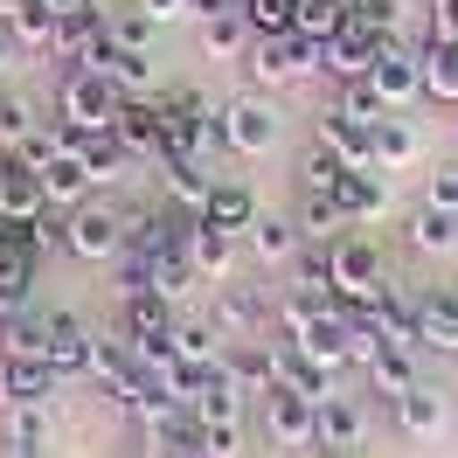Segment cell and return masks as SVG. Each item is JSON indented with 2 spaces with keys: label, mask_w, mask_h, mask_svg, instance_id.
<instances>
[{
  "label": "cell",
  "mask_w": 458,
  "mask_h": 458,
  "mask_svg": "<svg viewBox=\"0 0 458 458\" xmlns=\"http://www.w3.org/2000/svg\"><path fill=\"white\" fill-rule=\"evenodd\" d=\"M70 153L90 167V181H98V188L125 181V167H132V153H125V140H118L112 125H105V132H77V125H70Z\"/></svg>",
  "instance_id": "28"
},
{
  "label": "cell",
  "mask_w": 458,
  "mask_h": 458,
  "mask_svg": "<svg viewBox=\"0 0 458 458\" xmlns=\"http://www.w3.org/2000/svg\"><path fill=\"white\" fill-rule=\"evenodd\" d=\"M208 458H243V445H250V430L243 424H201V437H195Z\"/></svg>",
  "instance_id": "52"
},
{
  "label": "cell",
  "mask_w": 458,
  "mask_h": 458,
  "mask_svg": "<svg viewBox=\"0 0 458 458\" xmlns=\"http://www.w3.org/2000/svg\"><path fill=\"white\" fill-rule=\"evenodd\" d=\"M140 264H146V292H160L167 306H181V299L201 285V271L188 264V250H167V258H140Z\"/></svg>",
  "instance_id": "41"
},
{
  "label": "cell",
  "mask_w": 458,
  "mask_h": 458,
  "mask_svg": "<svg viewBox=\"0 0 458 458\" xmlns=\"http://www.w3.org/2000/svg\"><path fill=\"white\" fill-rule=\"evenodd\" d=\"M90 341H98V327L84 313H70V306H49V369L70 382V375H90Z\"/></svg>",
  "instance_id": "14"
},
{
  "label": "cell",
  "mask_w": 458,
  "mask_h": 458,
  "mask_svg": "<svg viewBox=\"0 0 458 458\" xmlns=\"http://www.w3.org/2000/svg\"><path fill=\"white\" fill-rule=\"evenodd\" d=\"M118 105H125V90H118L105 70H90V63L63 70V84H56V118H63V125H77V132H105V125L118 118Z\"/></svg>",
  "instance_id": "5"
},
{
  "label": "cell",
  "mask_w": 458,
  "mask_h": 458,
  "mask_svg": "<svg viewBox=\"0 0 458 458\" xmlns=\"http://www.w3.org/2000/svg\"><path fill=\"white\" fill-rule=\"evenodd\" d=\"M243 410H250V389L216 361L208 382H201V396H195V424H243Z\"/></svg>",
  "instance_id": "31"
},
{
  "label": "cell",
  "mask_w": 458,
  "mask_h": 458,
  "mask_svg": "<svg viewBox=\"0 0 458 458\" xmlns=\"http://www.w3.org/2000/svg\"><path fill=\"white\" fill-rule=\"evenodd\" d=\"M382 292H389V271H382V243L347 229L341 243H334V299H341L347 313H369Z\"/></svg>",
  "instance_id": "3"
},
{
  "label": "cell",
  "mask_w": 458,
  "mask_h": 458,
  "mask_svg": "<svg viewBox=\"0 0 458 458\" xmlns=\"http://www.w3.org/2000/svg\"><path fill=\"white\" fill-rule=\"evenodd\" d=\"M105 14H112V42H125V49H153V21H146L140 7H105Z\"/></svg>",
  "instance_id": "51"
},
{
  "label": "cell",
  "mask_w": 458,
  "mask_h": 458,
  "mask_svg": "<svg viewBox=\"0 0 458 458\" xmlns=\"http://www.w3.org/2000/svg\"><path fill=\"white\" fill-rule=\"evenodd\" d=\"M313 146H327L347 174L375 167V132H369V125H354V118H341L334 105H327V112H313Z\"/></svg>",
  "instance_id": "17"
},
{
  "label": "cell",
  "mask_w": 458,
  "mask_h": 458,
  "mask_svg": "<svg viewBox=\"0 0 458 458\" xmlns=\"http://www.w3.org/2000/svg\"><path fill=\"white\" fill-rule=\"evenodd\" d=\"M42 195H49V208H77V201L98 195V181H90V167L77 153H63V160H49V174H42Z\"/></svg>",
  "instance_id": "39"
},
{
  "label": "cell",
  "mask_w": 458,
  "mask_h": 458,
  "mask_svg": "<svg viewBox=\"0 0 458 458\" xmlns=\"http://www.w3.org/2000/svg\"><path fill=\"white\" fill-rule=\"evenodd\" d=\"M341 160H334V153H327V146H313V153H306V160H299V195H334V188H341Z\"/></svg>",
  "instance_id": "49"
},
{
  "label": "cell",
  "mask_w": 458,
  "mask_h": 458,
  "mask_svg": "<svg viewBox=\"0 0 458 458\" xmlns=\"http://www.w3.org/2000/svg\"><path fill=\"white\" fill-rule=\"evenodd\" d=\"M278 140H285V118H278V105H271L264 90H243V98L223 105V153H236V160H271Z\"/></svg>",
  "instance_id": "2"
},
{
  "label": "cell",
  "mask_w": 458,
  "mask_h": 458,
  "mask_svg": "<svg viewBox=\"0 0 458 458\" xmlns=\"http://www.w3.org/2000/svg\"><path fill=\"white\" fill-rule=\"evenodd\" d=\"M42 208H49V195H42V174H29L14 153H0V223H7V229H29Z\"/></svg>",
  "instance_id": "21"
},
{
  "label": "cell",
  "mask_w": 458,
  "mask_h": 458,
  "mask_svg": "<svg viewBox=\"0 0 458 458\" xmlns=\"http://www.w3.org/2000/svg\"><path fill=\"white\" fill-rule=\"evenodd\" d=\"M112 132L125 140L132 160H153V167H167L174 146H167V112H160V98H125L112 118Z\"/></svg>",
  "instance_id": "9"
},
{
  "label": "cell",
  "mask_w": 458,
  "mask_h": 458,
  "mask_svg": "<svg viewBox=\"0 0 458 458\" xmlns=\"http://www.w3.org/2000/svg\"><path fill=\"white\" fill-rule=\"evenodd\" d=\"M299 243H306L299 223H292V216H271V208H258V223L243 229V258L264 264V271H285V264L299 258Z\"/></svg>",
  "instance_id": "20"
},
{
  "label": "cell",
  "mask_w": 458,
  "mask_h": 458,
  "mask_svg": "<svg viewBox=\"0 0 458 458\" xmlns=\"http://www.w3.org/2000/svg\"><path fill=\"white\" fill-rule=\"evenodd\" d=\"M132 341H153V334H174V306L160 299V292H132L125 299V319H118Z\"/></svg>",
  "instance_id": "44"
},
{
  "label": "cell",
  "mask_w": 458,
  "mask_h": 458,
  "mask_svg": "<svg viewBox=\"0 0 458 458\" xmlns=\"http://www.w3.org/2000/svg\"><path fill=\"white\" fill-rule=\"evenodd\" d=\"M369 84L382 90V105H389V112H410V105H424V63H417V49H410L403 35H389V42H382V56H375Z\"/></svg>",
  "instance_id": "8"
},
{
  "label": "cell",
  "mask_w": 458,
  "mask_h": 458,
  "mask_svg": "<svg viewBox=\"0 0 458 458\" xmlns=\"http://www.w3.org/2000/svg\"><path fill=\"white\" fill-rule=\"evenodd\" d=\"M361 375H369V389H375L382 403H403L410 389H417V382H424V347H396V341H382V347L369 354V369H361Z\"/></svg>",
  "instance_id": "15"
},
{
  "label": "cell",
  "mask_w": 458,
  "mask_h": 458,
  "mask_svg": "<svg viewBox=\"0 0 458 458\" xmlns=\"http://www.w3.org/2000/svg\"><path fill=\"white\" fill-rule=\"evenodd\" d=\"M216 334H223V341H264V334H271V299H264L258 285H236V278H229V285H216Z\"/></svg>",
  "instance_id": "11"
},
{
  "label": "cell",
  "mask_w": 458,
  "mask_h": 458,
  "mask_svg": "<svg viewBox=\"0 0 458 458\" xmlns=\"http://www.w3.org/2000/svg\"><path fill=\"white\" fill-rule=\"evenodd\" d=\"M250 42H258V35L243 29V14L201 21V56H208V63H243V56H250Z\"/></svg>",
  "instance_id": "42"
},
{
  "label": "cell",
  "mask_w": 458,
  "mask_h": 458,
  "mask_svg": "<svg viewBox=\"0 0 458 458\" xmlns=\"http://www.w3.org/2000/svg\"><path fill=\"white\" fill-rule=\"evenodd\" d=\"M430 42H458V0H430Z\"/></svg>",
  "instance_id": "54"
},
{
  "label": "cell",
  "mask_w": 458,
  "mask_h": 458,
  "mask_svg": "<svg viewBox=\"0 0 458 458\" xmlns=\"http://www.w3.org/2000/svg\"><path fill=\"white\" fill-rule=\"evenodd\" d=\"M14 63H21V42H14V29L0 21V70H14Z\"/></svg>",
  "instance_id": "57"
},
{
  "label": "cell",
  "mask_w": 458,
  "mask_h": 458,
  "mask_svg": "<svg viewBox=\"0 0 458 458\" xmlns=\"http://www.w3.org/2000/svg\"><path fill=\"white\" fill-rule=\"evenodd\" d=\"M174 458H208V452H201V445H188V452H174Z\"/></svg>",
  "instance_id": "58"
},
{
  "label": "cell",
  "mask_w": 458,
  "mask_h": 458,
  "mask_svg": "<svg viewBox=\"0 0 458 458\" xmlns=\"http://www.w3.org/2000/svg\"><path fill=\"white\" fill-rule=\"evenodd\" d=\"M361 445H369V410L334 389L319 403V452H361Z\"/></svg>",
  "instance_id": "27"
},
{
  "label": "cell",
  "mask_w": 458,
  "mask_h": 458,
  "mask_svg": "<svg viewBox=\"0 0 458 458\" xmlns=\"http://www.w3.org/2000/svg\"><path fill=\"white\" fill-rule=\"evenodd\" d=\"M424 153H430V140H424V125H417L410 112H389L382 125H375V167H382V174L424 167Z\"/></svg>",
  "instance_id": "19"
},
{
  "label": "cell",
  "mask_w": 458,
  "mask_h": 458,
  "mask_svg": "<svg viewBox=\"0 0 458 458\" xmlns=\"http://www.w3.org/2000/svg\"><path fill=\"white\" fill-rule=\"evenodd\" d=\"M417 63H424V98L430 105H458V42H430L424 35Z\"/></svg>",
  "instance_id": "38"
},
{
  "label": "cell",
  "mask_w": 458,
  "mask_h": 458,
  "mask_svg": "<svg viewBox=\"0 0 458 458\" xmlns=\"http://www.w3.org/2000/svg\"><path fill=\"white\" fill-rule=\"evenodd\" d=\"M424 201L458 216V160H452V167H437V174H424Z\"/></svg>",
  "instance_id": "53"
},
{
  "label": "cell",
  "mask_w": 458,
  "mask_h": 458,
  "mask_svg": "<svg viewBox=\"0 0 458 458\" xmlns=\"http://www.w3.org/2000/svg\"><path fill=\"white\" fill-rule=\"evenodd\" d=\"M375 56H382V35L361 29V21H347L341 35L319 42V77H334V84H361V77L375 70Z\"/></svg>",
  "instance_id": "12"
},
{
  "label": "cell",
  "mask_w": 458,
  "mask_h": 458,
  "mask_svg": "<svg viewBox=\"0 0 458 458\" xmlns=\"http://www.w3.org/2000/svg\"><path fill=\"white\" fill-rule=\"evenodd\" d=\"M403 14H410V0H347V21L375 29L382 42H389V35H403Z\"/></svg>",
  "instance_id": "48"
},
{
  "label": "cell",
  "mask_w": 458,
  "mask_h": 458,
  "mask_svg": "<svg viewBox=\"0 0 458 458\" xmlns=\"http://www.w3.org/2000/svg\"><path fill=\"white\" fill-rule=\"evenodd\" d=\"M181 250H188V264L201 271V285H229V278H236V264H243V236L223 229V223H208V216H195Z\"/></svg>",
  "instance_id": "10"
},
{
  "label": "cell",
  "mask_w": 458,
  "mask_h": 458,
  "mask_svg": "<svg viewBox=\"0 0 458 458\" xmlns=\"http://www.w3.org/2000/svg\"><path fill=\"white\" fill-rule=\"evenodd\" d=\"M264 445L271 452H319V403L306 389H264Z\"/></svg>",
  "instance_id": "7"
},
{
  "label": "cell",
  "mask_w": 458,
  "mask_h": 458,
  "mask_svg": "<svg viewBox=\"0 0 458 458\" xmlns=\"http://www.w3.org/2000/svg\"><path fill=\"white\" fill-rule=\"evenodd\" d=\"M201 216H208V223H223V229H236V236H243V229L258 223V195H250L243 181H216V195H208V208H201Z\"/></svg>",
  "instance_id": "43"
},
{
  "label": "cell",
  "mask_w": 458,
  "mask_h": 458,
  "mask_svg": "<svg viewBox=\"0 0 458 458\" xmlns=\"http://www.w3.org/2000/svg\"><path fill=\"white\" fill-rule=\"evenodd\" d=\"M63 7H105V0H63Z\"/></svg>",
  "instance_id": "60"
},
{
  "label": "cell",
  "mask_w": 458,
  "mask_h": 458,
  "mask_svg": "<svg viewBox=\"0 0 458 458\" xmlns=\"http://www.w3.org/2000/svg\"><path fill=\"white\" fill-rule=\"evenodd\" d=\"M285 292H319V299H334V243H299V258L285 264Z\"/></svg>",
  "instance_id": "40"
},
{
  "label": "cell",
  "mask_w": 458,
  "mask_h": 458,
  "mask_svg": "<svg viewBox=\"0 0 458 458\" xmlns=\"http://www.w3.org/2000/svg\"><path fill=\"white\" fill-rule=\"evenodd\" d=\"M49 445H56V410H29V403L0 410V452L7 458H49Z\"/></svg>",
  "instance_id": "16"
},
{
  "label": "cell",
  "mask_w": 458,
  "mask_h": 458,
  "mask_svg": "<svg viewBox=\"0 0 458 458\" xmlns=\"http://www.w3.org/2000/svg\"><path fill=\"white\" fill-rule=\"evenodd\" d=\"M0 396L7 403H29V410H56L63 396V375L35 354V361H0Z\"/></svg>",
  "instance_id": "22"
},
{
  "label": "cell",
  "mask_w": 458,
  "mask_h": 458,
  "mask_svg": "<svg viewBox=\"0 0 458 458\" xmlns=\"http://www.w3.org/2000/svg\"><path fill=\"white\" fill-rule=\"evenodd\" d=\"M167 347H174V361H188V369H216L229 341L216 334V319H174Z\"/></svg>",
  "instance_id": "36"
},
{
  "label": "cell",
  "mask_w": 458,
  "mask_h": 458,
  "mask_svg": "<svg viewBox=\"0 0 458 458\" xmlns=\"http://www.w3.org/2000/svg\"><path fill=\"white\" fill-rule=\"evenodd\" d=\"M160 112H167L174 160H216L223 153V112L201 90H160Z\"/></svg>",
  "instance_id": "1"
},
{
  "label": "cell",
  "mask_w": 458,
  "mask_h": 458,
  "mask_svg": "<svg viewBox=\"0 0 458 458\" xmlns=\"http://www.w3.org/2000/svg\"><path fill=\"white\" fill-rule=\"evenodd\" d=\"M417 341L437 354H458V285L417 292Z\"/></svg>",
  "instance_id": "25"
},
{
  "label": "cell",
  "mask_w": 458,
  "mask_h": 458,
  "mask_svg": "<svg viewBox=\"0 0 458 458\" xmlns=\"http://www.w3.org/2000/svg\"><path fill=\"white\" fill-rule=\"evenodd\" d=\"M35 250L29 229H7L0 223V313H21L29 306V285H35Z\"/></svg>",
  "instance_id": "18"
},
{
  "label": "cell",
  "mask_w": 458,
  "mask_h": 458,
  "mask_svg": "<svg viewBox=\"0 0 458 458\" xmlns=\"http://www.w3.org/2000/svg\"><path fill=\"white\" fill-rule=\"evenodd\" d=\"M208 195H216L208 160H167V167H160V201H174V208L201 216V208H208Z\"/></svg>",
  "instance_id": "32"
},
{
  "label": "cell",
  "mask_w": 458,
  "mask_h": 458,
  "mask_svg": "<svg viewBox=\"0 0 458 458\" xmlns=\"http://www.w3.org/2000/svg\"><path fill=\"white\" fill-rule=\"evenodd\" d=\"M403 243H410L417 258H452V250H458V216H452V208L417 201V208H410V223H403Z\"/></svg>",
  "instance_id": "30"
},
{
  "label": "cell",
  "mask_w": 458,
  "mask_h": 458,
  "mask_svg": "<svg viewBox=\"0 0 458 458\" xmlns=\"http://www.w3.org/2000/svg\"><path fill=\"white\" fill-rule=\"evenodd\" d=\"M35 125H42V105H35L29 90H0V153H14Z\"/></svg>",
  "instance_id": "46"
},
{
  "label": "cell",
  "mask_w": 458,
  "mask_h": 458,
  "mask_svg": "<svg viewBox=\"0 0 458 458\" xmlns=\"http://www.w3.org/2000/svg\"><path fill=\"white\" fill-rule=\"evenodd\" d=\"M0 21L14 29L21 56H49V49H56V29H63V7L56 0H14V7H0Z\"/></svg>",
  "instance_id": "23"
},
{
  "label": "cell",
  "mask_w": 458,
  "mask_h": 458,
  "mask_svg": "<svg viewBox=\"0 0 458 458\" xmlns=\"http://www.w3.org/2000/svg\"><path fill=\"white\" fill-rule=\"evenodd\" d=\"M90 70H105V77H112L125 98H160V90H167V84H160V63H153V49H125V42H112V35L98 42Z\"/></svg>",
  "instance_id": "13"
},
{
  "label": "cell",
  "mask_w": 458,
  "mask_h": 458,
  "mask_svg": "<svg viewBox=\"0 0 458 458\" xmlns=\"http://www.w3.org/2000/svg\"><path fill=\"white\" fill-rule=\"evenodd\" d=\"M223 369L236 375L250 396L278 389V334H264V341H229V347H223Z\"/></svg>",
  "instance_id": "26"
},
{
  "label": "cell",
  "mask_w": 458,
  "mask_h": 458,
  "mask_svg": "<svg viewBox=\"0 0 458 458\" xmlns=\"http://www.w3.org/2000/svg\"><path fill=\"white\" fill-rule=\"evenodd\" d=\"M313 458H361V452H313Z\"/></svg>",
  "instance_id": "59"
},
{
  "label": "cell",
  "mask_w": 458,
  "mask_h": 458,
  "mask_svg": "<svg viewBox=\"0 0 458 458\" xmlns=\"http://www.w3.org/2000/svg\"><path fill=\"white\" fill-rule=\"evenodd\" d=\"M236 14H243V29L258 35V42H271V35H299V0H243Z\"/></svg>",
  "instance_id": "45"
},
{
  "label": "cell",
  "mask_w": 458,
  "mask_h": 458,
  "mask_svg": "<svg viewBox=\"0 0 458 458\" xmlns=\"http://www.w3.org/2000/svg\"><path fill=\"white\" fill-rule=\"evenodd\" d=\"M236 7H243V0H188L195 21H216V14H236Z\"/></svg>",
  "instance_id": "56"
},
{
  "label": "cell",
  "mask_w": 458,
  "mask_h": 458,
  "mask_svg": "<svg viewBox=\"0 0 458 458\" xmlns=\"http://www.w3.org/2000/svg\"><path fill=\"white\" fill-rule=\"evenodd\" d=\"M243 70H250V84H258L264 98H278V90L319 77V42H313V35H271V42H250Z\"/></svg>",
  "instance_id": "4"
},
{
  "label": "cell",
  "mask_w": 458,
  "mask_h": 458,
  "mask_svg": "<svg viewBox=\"0 0 458 458\" xmlns=\"http://www.w3.org/2000/svg\"><path fill=\"white\" fill-rule=\"evenodd\" d=\"M334 201L347 208V223H382L389 216V174L382 167H361V174H341V188H334Z\"/></svg>",
  "instance_id": "29"
},
{
  "label": "cell",
  "mask_w": 458,
  "mask_h": 458,
  "mask_svg": "<svg viewBox=\"0 0 458 458\" xmlns=\"http://www.w3.org/2000/svg\"><path fill=\"white\" fill-rule=\"evenodd\" d=\"M105 35H112V14H105V7H63V29H56V49H49V56L77 70V63L98 56Z\"/></svg>",
  "instance_id": "24"
},
{
  "label": "cell",
  "mask_w": 458,
  "mask_h": 458,
  "mask_svg": "<svg viewBox=\"0 0 458 458\" xmlns=\"http://www.w3.org/2000/svg\"><path fill=\"white\" fill-rule=\"evenodd\" d=\"M347 29V0H299V35H313V42H327V35Z\"/></svg>",
  "instance_id": "50"
},
{
  "label": "cell",
  "mask_w": 458,
  "mask_h": 458,
  "mask_svg": "<svg viewBox=\"0 0 458 458\" xmlns=\"http://www.w3.org/2000/svg\"><path fill=\"white\" fill-rule=\"evenodd\" d=\"M334 112L341 118H354V125H382V118H389V105H382V90L369 84V77H361V84H334Z\"/></svg>",
  "instance_id": "47"
},
{
  "label": "cell",
  "mask_w": 458,
  "mask_h": 458,
  "mask_svg": "<svg viewBox=\"0 0 458 458\" xmlns=\"http://www.w3.org/2000/svg\"><path fill=\"white\" fill-rule=\"evenodd\" d=\"M389 410H396V430L417 437V445H430V437L445 430V389H437V382H417V389L403 403H389Z\"/></svg>",
  "instance_id": "34"
},
{
  "label": "cell",
  "mask_w": 458,
  "mask_h": 458,
  "mask_svg": "<svg viewBox=\"0 0 458 458\" xmlns=\"http://www.w3.org/2000/svg\"><path fill=\"white\" fill-rule=\"evenodd\" d=\"M49 361V313H35V306H21V313H0V361Z\"/></svg>",
  "instance_id": "33"
},
{
  "label": "cell",
  "mask_w": 458,
  "mask_h": 458,
  "mask_svg": "<svg viewBox=\"0 0 458 458\" xmlns=\"http://www.w3.org/2000/svg\"><path fill=\"white\" fill-rule=\"evenodd\" d=\"M292 223H299V236H306V243H341L347 229V208L334 195H299V208H292Z\"/></svg>",
  "instance_id": "37"
},
{
  "label": "cell",
  "mask_w": 458,
  "mask_h": 458,
  "mask_svg": "<svg viewBox=\"0 0 458 458\" xmlns=\"http://www.w3.org/2000/svg\"><path fill=\"white\" fill-rule=\"evenodd\" d=\"M341 299H319V292H278L271 299V334H285V341H306L319 319L334 313Z\"/></svg>",
  "instance_id": "35"
},
{
  "label": "cell",
  "mask_w": 458,
  "mask_h": 458,
  "mask_svg": "<svg viewBox=\"0 0 458 458\" xmlns=\"http://www.w3.org/2000/svg\"><path fill=\"white\" fill-rule=\"evenodd\" d=\"M63 250L77 264L125 258V208H112V201H77V208H63Z\"/></svg>",
  "instance_id": "6"
},
{
  "label": "cell",
  "mask_w": 458,
  "mask_h": 458,
  "mask_svg": "<svg viewBox=\"0 0 458 458\" xmlns=\"http://www.w3.org/2000/svg\"><path fill=\"white\" fill-rule=\"evenodd\" d=\"M132 7H140L153 29H167V21H181V14H188V0H132Z\"/></svg>",
  "instance_id": "55"
}]
</instances>
